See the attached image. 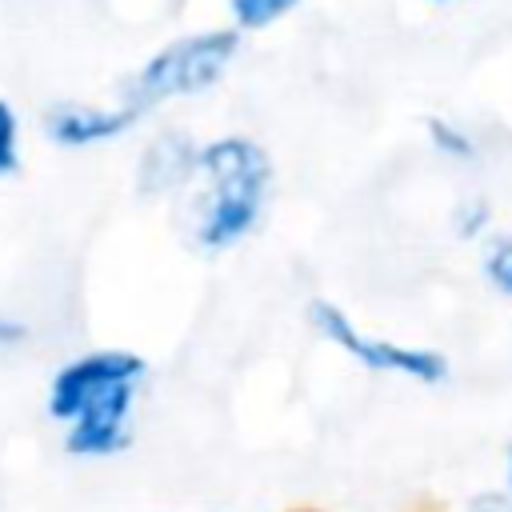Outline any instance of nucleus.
<instances>
[{
  "label": "nucleus",
  "mask_w": 512,
  "mask_h": 512,
  "mask_svg": "<svg viewBox=\"0 0 512 512\" xmlns=\"http://www.w3.org/2000/svg\"><path fill=\"white\" fill-rule=\"evenodd\" d=\"M200 192L192 200V244L224 252L240 244L264 212L272 188V160L248 136H220L196 152Z\"/></svg>",
  "instance_id": "1"
},
{
  "label": "nucleus",
  "mask_w": 512,
  "mask_h": 512,
  "mask_svg": "<svg viewBox=\"0 0 512 512\" xmlns=\"http://www.w3.org/2000/svg\"><path fill=\"white\" fill-rule=\"evenodd\" d=\"M140 112L128 104H84V100H60L44 112V136L60 148H92L124 136Z\"/></svg>",
  "instance_id": "6"
},
{
  "label": "nucleus",
  "mask_w": 512,
  "mask_h": 512,
  "mask_svg": "<svg viewBox=\"0 0 512 512\" xmlns=\"http://www.w3.org/2000/svg\"><path fill=\"white\" fill-rule=\"evenodd\" d=\"M508 504H512V452H508Z\"/></svg>",
  "instance_id": "14"
},
{
  "label": "nucleus",
  "mask_w": 512,
  "mask_h": 512,
  "mask_svg": "<svg viewBox=\"0 0 512 512\" xmlns=\"http://www.w3.org/2000/svg\"><path fill=\"white\" fill-rule=\"evenodd\" d=\"M24 340H28V324L20 316H12V312H0V352L20 348Z\"/></svg>",
  "instance_id": "13"
},
{
  "label": "nucleus",
  "mask_w": 512,
  "mask_h": 512,
  "mask_svg": "<svg viewBox=\"0 0 512 512\" xmlns=\"http://www.w3.org/2000/svg\"><path fill=\"white\" fill-rule=\"evenodd\" d=\"M240 48V32L236 28H208V32H188L168 40L164 48H156L124 84V100L132 112H152L168 100L180 96H196L204 88H212L232 56Z\"/></svg>",
  "instance_id": "2"
},
{
  "label": "nucleus",
  "mask_w": 512,
  "mask_h": 512,
  "mask_svg": "<svg viewBox=\"0 0 512 512\" xmlns=\"http://www.w3.org/2000/svg\"><path fill=\"white\" fill-rule=\"evenodd\" d=\"M456 224H460V228H456L460 236H476V232L488 224V204H484V200H464V204L456 208Z\"/></svg>",
  "instance_id": "12"
},
{
  "label": "nucleus",
  "mask_w": 512,
  "mask_h": 512,
  "mask_svg": "<svg viewBox=\"0 0 512 512\" xmlns=\"http://www.w3.org/2000/svg\"><path fill=\"white\" fill-rule=\"evenodd\" d=\"M20 160H24V128H20L16 108L0 96V180L16 176Z\"/></svg>",
  "instance_id": "8"
},
{
  "label": "nucleus",
  "mask_w": 512,
  "mask_h": 512,
  "mask_svg": "<svg viewBox=\"0 0 512 512\" xmlns=\"http://www.w3.org/2000/svg\"><path fill=\"white\" fill-rule=\"evenodd\" d=\"M484 272H488V280H492L504 296H512V240H500V244L488 252Z\"/></svg>",
  "instance_id": "11"
},
{
  "label": "nucleus",
  "mask_w": 512,
  "mask_h": 512,
  "mask_svg": "<svg viewBox=\"0 0 512 512\" xmlns=\"http://www.w3.org/2000/svg\"><path fill=\"white\" fill-rule=\"evenodd\" d=\"M428 140L436 144V152H444L448 160H472L476 156V144L464 128L440 120V116H428Z\"/></svg>",
  "instance_id": "10"
},
{
  "label": "nucleus",
  "mask_w": 512,
  "mask_h": 512,
  "mask_svg": "<svg viewBox=\"0 0 512 512\" xmlns=\"http://www.w3.org/2000/svg\"><path fill=\"white\" fill-rule=\"evenodd\" d=\"M140 384H120L80 408L64 424V452L76 460H108L132 444V412H136Z\"/></svg>",
  "instance_id": "5"
},
{
  "label": "nucleus",
  "mask_w": 512,
  "mask_h": 512,
  "mask_svg": "<svg viewBox=\"0 0 512 512\" xmlns=\"http://www.w3.org/2000/svg\"><path fill=\"white\" fill-rule=\"evenodd\" d=\"M296 4H300V0H228L232 20H236V28H244V32H260V28L276 24V20L288 16Z\"/></svg>",
  "instance_id": "9"
},
{
  "label": "nucleus",
  "mask_w": 512,
  "mask_h": 512,
  "mask_svg": "<svg viewBox=\"0 0 512 512\" xmlns=\"http://www.w3.org/2000/svg\"><path fill=\"white\" fill-rule=\"evenodd\" d=\"M308 324L328 344H336L340 352L360 360L368 372H392V376H404V380H416V384H444L448 380V360L436 348H412V344L368 336L328 300H312L308 304Z\"/></svg>",
  "instance_id": "3"
},
{
  "label": "nucleus",
  "mask_w": 512,
  "mask_h": 512,
  "mask_svg": "<svg viewBox=\"0 0 512 512\" xmlns=\"http://www.w3.org/2000/svg\"><path fill=\"white\" fill-rule=\"evenodd\" d=\"M196 152H200V144L188 132L168 128V132L152 136L148 148L140 152V168H136L140 196H164V192L188 184L196 172Z\"/></svg>",
  "instance_id": "7"
},
{
  "label": "nucleus",
  "mask_w": 512,
  "mask_h": 512,
  "mask_svg": "<svg viewBox=\"0 0 512 512\" xmlns=\"http://www.w3.org/2000/svg\"><path fill=\"white\" fill-rule=\"evenodd\" d=\"M144 376H148V360L140 352H132V348H92V352H80V356L64 360L52 372L44 408L64 428L80 408H88L104 392H112L120 384H144Z\"/></svg>",
  "instance_id": "4"
}]
</instances>
